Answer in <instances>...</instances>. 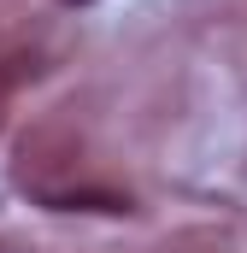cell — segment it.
Returning <instances> with one entry per match:
<instances>
[{
  "instance_id": "cell-1",
  "label": "cell",
  "mask_w": 247,
  "mask_h": 253,
  "mask_svg": "<svg viewBox=\"0 0 247 253\" xmlns=\"http://www.w3.org/2000/svg\"><path fill=\"white\" fill-rule=\"evenodd\" d=\"M59 6H94V0H59Z\"/></svg>"
}]
</instances>
